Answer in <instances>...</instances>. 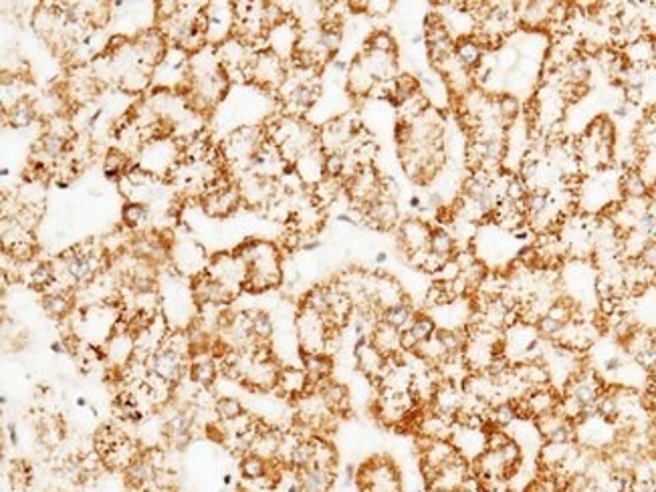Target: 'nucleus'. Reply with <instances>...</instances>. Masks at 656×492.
<instances>
[{"instance_id": "f257e3e1", "label": "nucleus", "mask_w": 656, "mask_h": 492, "mask_svg": "<svg viewBox=\"0 0 656 492\" xmlns=\"http://www.w3.org/2000/svg\"><path fill=\"white\" fill-rule=\"evenodd\" d=\"M289 73V61L277 57L273 51L257 53L251 59L249 67L244 69L247 81H254L263 89H277L283 85Z\"/></svg>"}, {"instance_id": "f03ea898", "label": "nucleus", "mask_w": 656, "mask_h": 492, "mask_svg": "<svg viewBox=\"0 0 656 492\" xmlns=\"http://www.w3.org/2000/svg\"><path fill=\"white\" fill-rule=\"evenodd\" d=\"M299 39L301 26L293 16H287L283 23L267 31L269 51H273L277 57H281L283 61H291L293 59L297 46H299Z\"/></svg>"}, {"instance_id": "7ed1b4c3", "label": "nucleus", "mask_w": 656, "mask_h": 492, "mask_svg": "<svg viewBox=\"0 0 656 492\" xmlns=\"http://www.w3.org/2000/svg\"><path fill=\"white\" fill-rule=\"evenodd\" d=\"M450 442L467 462H474L487 452V428H469L454 422Z\"/></svg>"}, {"instance_id": "20e7f679", "label": "nucleus", "mask_w": 656, "mask_h": 492, "mask_svg": "<svg viewBox=\"0 0 656 492\" xmlns=\"http://www.w3.org/2000/svg\"><path fill=\"white\" fill-rule=\"evenodd\" d=\"M432 226L426 222L424 218H406L398 224V242L400 248L406 252V256L414 254V252L426 251L430 244V236H432Z\"/></svg>"}, {"instance_id": "39448f33", "label": "nucleus", "mask_w": 656, "mask_h": 492, "mask_svg": "<svg viewBox=\"0 0 656 492\" xmlns=\"http://www.w3.org/2000/svg\"><path fill=\"white\" fill-rule=\"evenodd\" d=\"M553 2L545 0H533V2H515V16H517L519 29L523 31H545L550 24Z\"/></svg>"}, {"instance_id": "423d86ee", "label": "nucleus", "mask_w": 656, "mask_h": 492, "mask_svg": "<svg viewBox=\"0 0 656 492\" xmlns=\"http://www.w3.org/2000/svg\"><path fill=\"white\" fill-rule=\"evenodd\" d=\"M323 161H325V154L322 151V148L309 149L301 156L299 160L295 161L293 170L297 172V176L301 178V182L305 188L313 190L317 184L322 182L325 178V168H323Z\"/></svg>"}, {"instance_id": "0eeeda50", "label": "nucleus", "mask_w": 656, "mask_h": 492, "mask_svg": "<svg viewBox=\"0 0 656 492\" xmlns=\"http://www.w3.org/2000/svg\"><path fill=\"white\" fill-rule=\"evenodd\" d=\"M359 61L368 67V71L376 77V81H392L400 75L396 53H378V51L364 49V53L359 55Z\"/></svg>"}, {"instance_id": "6e6552de", "label": "nucleus", "mask_w": 656, "mask_h": 492, "mask_svg": "<svg viewBox=\"0 0 656 492\" xmlns=\"http://www.w3.org/2000/svg\"><path fill=\"white\" fill-rule=\"evenodd\" d=\"M239 202H242L239 186L202 196V208H204L208 216H229L231 212L237 210Z\"/></svg>"}, {"instance_id": "1a4fd4ad", "label": "nucleus", "mask_w": 656, "mask_h": 492, "mask_svg": "<svg viewBox=\"0 0 656 492\" xmlns=\"http://www.w3.org/2000/svg\"><path fill=\"white\" fill-rule=\"evenodd\" d=\"M376 83H378L376 77H374L368 71V67L359 61V57H356L349 63V67H347L346 73V85L347 91L352 93L354 97H357V99L369 97L372 89L376 87Z\"/></svg>"}, {"instance_id": "9d476101", "label": "nucleus", "mask_w": 656, "mask_h": 492, "mask_svg": "<svg viewBox=\"0 0 656 492\" xmlns=\"http://www.w3.org/2000/svg\"><path fill=\"white\" fill-rule=\"evenodd\" d=\"M356 359L359 369L372 379H382L386 367V355H382L372 341H362L356 347Z\"/></svg>"}, {"instance_id": "9b49d317", "label": "nucleus", "mask_w": 656, "mask_h": 492, "mask_svg": "<svg viewBox=\"0 0 656 492\" xmlns=\"http://www.w3.org/2000/svg\"><path fill=\"white\" fill-rule=\"evenodd\" d=\"M400 337H402V333L398 331L396 327H392L388 323H384V321H378V325L374 327V331H372V345L380 351L382 355H386V357H392V355H398L402 351V343H400Z\"/></svg>"}, {"instance_id": "f8f14e48", "label": "nucleus", "mask_w": 656, "mask_h": 492, "mask_svg": "<svg viewBox=\"0 0 656 492\" xmlns=\"http://www.w3.org/2000/svg\"><path fill=\"white\" fill-rule=\"evenodd\" d=\"M277 386L281 388L285 396H305V389L309 386V378H307L305 369L285 367L283 371H279Z\"/></svg>"}, {"instance_id": "ddd939ff", "label": "nucleus", "mask_w": 656, "mask_h": 492, "mask_svg": "<svg viewBox=\"0 0 656 492\" xmlns=\"http://www.w3.org/2000/svg\"><path fill=\"white\" fill-rule=\"evenodd\" d=\"M484 51H487V49H484L474 36H467V39L457 41V45H454V57L459 59L467 69L474 71L481 65V59H483Z\"/></svg>"}, {"instance_id": "4468645a", "label": "nucleus", "mask_w": 656, "mask_h": 492, "mask_svg": "<svg viewBox=\"0 0 656 492\" xmlns=\"http://www.w3.org/2000/svg\"><path fill=\"white\" fill-rule=\"evenodd\" d=\"M36 109L33 101L29 99H19L16 104L11 105V109H4V119L12 127H26L36 119Z\"/></svg>"}, {"instance_id": "2eb2a0df", "label": "nucleus", "mask_w": 656, "mask_h": 492, "mask_svg": "<svg viewBox=\"0 0 656 492\" xmlns=\"http://www.w3.org/2000/svg\"><path fill=\"white\" fill-rule=\"evenodd\" d=\"M620 188L622 196L626 198H646L650 184L646 182L640 170H624L620 174Z\"/></svg>"}, {"instance_id": "dca6fc26", "label": "nucleus", "mask_w": 656, "mask_h": 492, "mask_svg": "<svg viewBox=\"0 0 656 492\" xmlns=\"http://www.w3.org/2000/svg\"><path fill=\"white\" fill-rule=\"evenodd\" d=\"M428 251L438 254V256H440V258H444V261H450V258L457 254V241H454L452 232L447 229L432 230V236H430Z\"/></svg>"}, {"instance_id": "f3484780", "label": "nucleus", "mask_w": 656, "mask_h": 492, "mask_svg": "<svg viewBox=\"0 0 656 492\" xmlns=\"http://www.w3.org/2000/svg\"><path fill=\"white\" fill-rule=\"evenodd\" d=\"M495 109L499 117H501V121L509 126V124H513L517 117L523 115V105H521V99H517L515 95H511V93H503V95H499L495 97Z\"/></svg>"}, {"instance_id": "a211bd4d", "label": "nucleus", "mask_w": 656, "mask_h": 492, "mask_svg": "<svg viewBox=\"0 0 656 492\" xmlns=\"http://www.w3.org/2000/svg\"><path fill=\"white\" fill-rule=\"evenodd\" d=\"M414 311L410 309L406 303L402 305H396V307H390V309L382 311V317L380 319L384 323H388L392 327H396L398 331L402 333L406 329H410V325H412V321H414Z\"/></svg>"}, {"instance_id": "6ab92c4d", "label": "nucleus", "mask_w": 656, "mask_h": 492, "mask_svg": "<svg viewBox=\"0 0 656 492\" xmlns=\"http://www.w3.org/2000/svg\"><path fill=\"white\" fill-rule=\"evenodd\" d=\"M127 161L129 160H127L126 151H121V149H109V151L105 154L104 160L105 178H109V180H119V178L127 172V168H129Z\"/></svg>"}, {"instance_id": "aec40b11", "label": "nucleus", "mask_w": 656, "mask_h": 492, "mask_svg": "<svg viewBox=\"0 0 656 492\" xmlns=\"http://www.w3.org/2000/svg\"><path fill=\"white\" fill-rule=\"evenodd\" d=\"M121 216H124V224L129 229H139L148 222V206L146 202H127L124 210H121Z\"/></svg>"}, {"instance_id": "412c9836", "label": "nucleus", "mask_w": 656, "mask_h": 492, "mask_svg": "<svg viewBox=\"0 0 656 492\" xmlns=\"http://www.w3.org/2000/svg\"><path fill=\"white\" fill-rule=\"evenodd\" d=\"M406 331H410L414 335V339L418 343H422L426 339H430L434 333L438 331L437 329V323L432 317H428V315H416L414 321H412V325H410V329H406Z\"/></svg>"}, {"instance_id": "4be33fe9", "label": "nucleus", "mask_w": 656, "mask_h": 492, "mask_svg": "<svg viewBox=\"0 0 656 492\" xmlns=\"http://www.w3.org/2000/svg\"><path fill=\"white\" fill-rule=\"evenodd\" d=\"M366 49L378 53H396V41L386 31H374L366 41Z\"/></svg>"}, {"instance_id": "5701e85b", "label": "nucleus", "mask_w": 656, "mask_h": 492, "mask_svg": "<svg viewBox=\"0 0 656 492\" xmlns=\"http://www.w3.org/2000/svg\"><path fill=\"white\" fill-rule=\"evenodd\" d=\"M323 168H325V176L327 178H337V180H344V172H346V154H325V161H323Z\"/></svg>"}, {"instance_id": "b1692460", "label": "nucleus", "mask_w": 656, "mask_h": 492, "mask_svg": "<svg viewBox=\"0 0 656 492\" xmlns=\"http://www.w3.org/2000/svg\"><path fill=\"white\" fill-rule=\"evenodd\" d=\"M513 438L509 436L507 428H487V450H501Z\"/></svg>"}, {"instance_id": "393cba45", "label": "nucleus", "mask_w": 656, "mask_h": 492, "mask_svg": "<svg viewBox=\"0 0 656 492\" xmlns=\"http://www.w3.org/2000/svg\"><path fill=\"white\" fill-rule=\"evenodd\" d=\"M342 41H344L342 29H322V43L332 55H335V53L339 51Z\"/></svg>"}, {"instance_id": "a878e982", "label": "nucleus", "mask_w": 656, "mask_h": 492, "mask_svg": "<svg viewBox=\"0 0 656 492\" xmlns=\"http://www.w3.org/2000/svg\"><path fill=\"white\" fill-rule=\"evenodd\" d=\"M192 376L200 383H210L214 378V366L210 361H198L192 369Z\"/></svg>"}, {"instance_id": "bb28decb", "label": "nucleus", "mask_w": 656, "mask_h": 492, "mask_svg": "<svg viewBox=\"0 0 656 492\" xmlns=\"http://www.w3.org/2000/svg\"><path fill=\"white\" fill-rule=\"evenodd\" d=\"M394 9L390 0H366V12L372 16H386Z\"/></svg>"}, {"instance_id": "cd10ccee", "label": "nucleus", "mask_w": 656, "mask_h": 492, "mask_svg": "<svg viewBox=\"0 0 656 492\" xmlns=\"http://www.w3.org/2000/svg\"><path fill=\"white\" fill-rule=\"evenodd\" d=\"M219 413L220 418H224V420H232V418L241 416V406L237 400L224 398V400L219 401Z\"/></svg>"}, {"instance_id": "c85d7f7f", "label": "nucleus", "mask_w": 656, "mask_h": 492, "mask_svg": "<svg viewBox=\"0 0 656 492\" xmlns=\"http://www.w3.org/2000/svg\"><path fill=\"white\" fill-rule=\"evenodd\" d=\"M45 307H46V311L51 313V315H65V311L69 309L67 301H65V297H61V295H53V297H46Z\"/></svg>"}, {"instance_id": "c756f323", "label": "nucleus", "mask_w": 656, "mask_h": 492, "mask_svg": "<svg viewBox=\"0 0 656 492\" xmlns=\"http://www.w3.org/2000/svg\"><path fill=\"white\" fill-rule=\"evenodd\" d=\"M648 204H650V214L656 216V182L648 190Z\"/></svg>"}, {"instance_id": "7c9ffc66", "label": "nucleus", "mask_w": 656, "mask_h": 492, "mask_svg": "<svg viewBox=\"0 0 656 492\" xmlns=\"http://www.w3.org/2000/svg\"><path fill=\"white\" fill-rule=\"evenodd\" d=\"M2 180H4V178H9V168H2Z\"/></svg>"}]
</instances>
